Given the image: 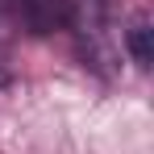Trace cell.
I'll list each match as a JSON object with an SVG mask.
<instances>
[{
	"instance_id": "1",
	"label": "cell",
	"mask_w": 154,
	"mask_h": 154,
	"mask_svg": "<svg viewBox=\"0 0 154 154\" xmlns=\"http://www.w3.org/2000/svg\"><path fill=\"white\" fill-rule=\"evenodd\" d=\"M17 8L25 13V21L38 33H46V29H54L63 21V0H17Z\"/></svg>"
},
{
	"instance_id": "2",
	"label": "cell",
	"mask_w": 154,
	"mask_h": 154,
	"mask_svg": "<svg viewBox=\"0 0 154 154\" xmlns=\"http://www.w3.org/2000/svg\"><path fill=\"white\" fill-rule=\"evenodd\" d=\"M125 42H129V50H133V63H150V25L146 21H137V25L125 33Z\"/></svg>"
}]
</instances>
